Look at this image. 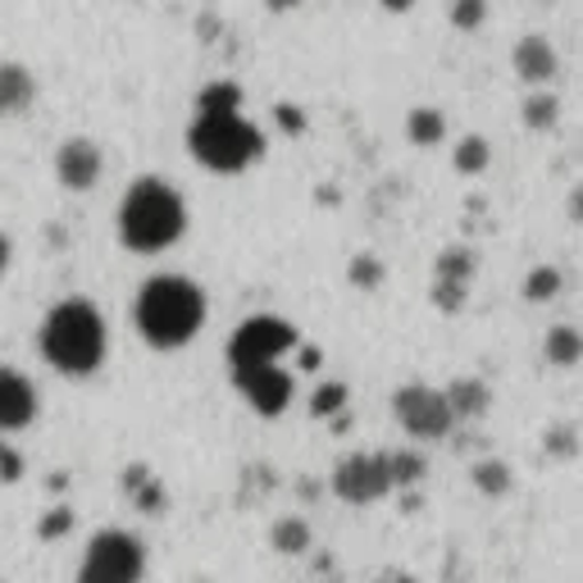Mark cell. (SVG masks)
<instances>
[{
	"label": "cell",
	"mask_w": 583,
	"mask_h": 583,
	"mask_svg": "<svg viewBox=\"0 0 583 583\" xmlns=\"http://www.w3.org/2000/svg\"><path fill=\"white\" fill-rule=\"evenodd\" d=\"M133 324L155 352H178L206 324V292L183 274H155L133 301Z\"/></svg>",
	"instance_id": "1"
},
{
	"label": "cell",
	"mask_w": 583,
	"mask_h": 583,
	"mask_svg": "<svg viewBox=\"0 0 583 583\" xmlns=\"http://www.w3.org/2000/svg\"><path fill=\"white\" fill-rule=\"evenodd\" d=\"M37 346H42L46 365H55L64 378H87L105 365V352H110L105 315L92 301L69 296L46 310L42 329H37Z\"/></svg>",
	"instance_id": "2"
},
{
	"label": "cell",
	"mask_w": 583,
	"mask_h": 583,
	"mask_svg": "<svg viewBox=\"0 0 583 583\" xmlns=\"http://www.w3.org/2000/svg\"><path fill=\"white\" fill-rule=\"evenodd\" d=\"M187 232V201L165 178H137L119 201V242L133 256H160Z\"/></svg>",
	"instance_id": "3"
},
{
	"label": "cell",
	"mask_w": 583,
	"mask_h": 583,
	"mask_svg": "<svg viewBox=\"0 0 583 583\" xmlns=\"http://www.w3.org/2000/svg\"><path fill=\"white\" fill-rule=\"evenodd\" d=\"M187 150H191V160L210 174H247L264 155V133L242 110L197 114L187 128Z\"/></svg>",
	"instance_id": "4"
},
{
	"label": "cell",
	"mask_w": 583,
	"mask_h": 583,
	"mask_svg": "<svg viewBox=\"0 0 583 583\" xmlns=\"http://www.w3.org/2000/svg\"><path fill=\"white\" fill-rule=\"evenodd\" d=\"M146 574V548L142 538L128 529H101L83 561H77V579L73 583H142Z\"/></svg>",
	"instance_id": "5"
},
{
	"label": "cell",
	"mask_w": 583,
	"mask_h": 583,
	"mask_svg": "<svg viewBox=\"0 0 583 583\" xmlns=\"http://www.w3.org/2000/svg\"><path fill=\"white\" fill-rule=\"evenodd\" d=\"M296 342H301V333L288 320H279V315H251V320L238 324V333L228 337V365L242 369V365L283 361Z\"/></svg>",
	"instance_id": "6"
},
{
	"label": "cell",
	"mask_w": 583,
	"mask_h": 583,
	"mask_svg": "<svg viewBox=\"0 0 583 583\" xmlns=\"http://www.w3.org/2000/svg\"><path fill=\"white\" fill-rule=\"evenodd\" d=\"M393 415H397L402 429L410 438H419V443L447 438L451 424H456V415H451V406L443 397V387H429V383H406V387H397V393H393Z\"/></svg>",
	"instance_id": "7"
},
{
	"label": "cell",
	"mask_w": 583,
	"mask_h": 583,
	"mask_svg": "<svg viewBox=\"0 0 583 583\" xmlns=\"http://www.w3.org/2000/svg\"><path fill=\"white\" fill-rule=\"evenodd\" d=\"M333 492L346 507H374L393 492V470H387V451H356L333 470Z\"/></svg>",
	"instance_id": "8"
},
{
	"label": "cell",
	"mask_w": 583,
	"mask_h": 583,
	"mask_svg": "<svg viewBox=\"0 0 583 583\" xmlns=\"http://www.w3.org/2000/svg\"><path fill=\"white\" fill-rule=\"evenodd\" d=\"M232 383H238V393L247 397V406L256 415H264V419H274V415H283L292 406V374L279 361L232 369Z\"/></svg>",
	"instance_id": "9"
},
{
	"label": "cell",
	"mask_w": 583,
	"mask_h": 583,
	"mask_svg": "<svg viewBox=\"0 0 583 583\" xmlns=\"http://www.w3.org/2000/svg\"><path fill=\"white\" fill-rule=\"evenodd\" d=\"M105 174V150L92 137H64L55 150V178L64 191H92Z\"/></svg>",
	"instance_id": "10"
},
{
	"label": "cell",
	"mask_w": 583,
	"mask_h": 583,
	"mask_svg": "<svg viewBox=\"0 0 583 583\" xmlns=\"http://www.w3.org/2000/svg\"><path fill=\"white\" fill-rule=\"evenodd\" d=\"M511 69L529 87H552L556 73H561V55L542 32H524L516 42V51H511Z\"/></svg>",
	"instance_id": "11"
},
{
	"label": "cell",
	"mask_w": 583,
	"mask_h": 583,
	"mask_svg": "<svg viewBox=\"0 0 583 583\" xmlns=\"http://www.w3.org/2000/svg\"><path fill=\"white\" fill-rule=\"evenodd\" d=\"M37 419V387L28 374L0 365V434H23Z\"/></svg>",
	"instance_id": "12"
},
{
	"label": "cell",
	"mask_w": 583,
	"mask_h": 583,
	"mask_svg": "<svg viewBox=\"0 0 583 583\" xmlns=\"http://www.w3.org/2000/svg\"><path fill=\"white\" fill-rule=\"evenodd\" d=\"M37 101V73L19 60H0V119L32 110Z\"/></svg>",
	"instance_id": "13"
},
{
	"label": "cell",
	"mask_w": 583,
	"mask_h": 583,
	"mask_svg": "<svg viewBox=\"0 0 583 583\" xmlns=\"http://www.w3.org/2000/svg\"><path fill=\"white\" fill-rule=\"evenodd\" d=\"M443 397H447L456 419H483L488 406H492V387L483 378H475V374H460V378H451L443 387Z\"/></svg>",
	"instance_id": "14"
},
{
	"label": "cell",
	"mask_w": 583,
	"mask_h": 583,
	"mask_svg": "<svg viewBox=\"0 0 583 583\" xmlns=\"http://www.w3.org/2000/svg\"><path fill=\"white\" fill-rule=\"evenodd\" d=\"M542 356H548V365H556V369H574L583 361V333L574 324L548 329V337H542Z\"/></svg>",
	"instance_id": "15"
},
{
	"label": "cell",
	"mask_w": 583,
	"mask_h": 583,
	"mask_svg": "<svg viewBox=\"0 0 583 583\" xmlns=\"http://www.w3.org/2000/svg\"><path fill=\"white\" fill-rule=\"evenodd\" d=\"M520 119H524L529 133H552L561 124V96L548 92V87H533L520 105Z\"/></svg>",
	"instance_id": "16"
},
{
	"label": "cell",
	"mask_w": 583,
	"mask_h": 583,
	"mask_svg": "<svg viewBox=\"0 0 583 583\" xmlns=\"http://www.w3.org/2000/svg\"><path fill=\"white\" fill-rule=\"evenodd\" d=\"M406 137L415 142V146H443L447 142V114L438 110V105H415L410 114H406Z\"/></svg>",
	"instance_id": "17"
},
{
	"label": "cell",
	"mask_w": 583,
	"mask_h": 583,
	"mask_svg": "<svg viewBox=\"0 0 583 583\" xmlns=\"http://www.w3.org/2000/svg\"><path fill=\"white\" fill-rule=\"evenodd\" d=\"M310 542H315V533H310V524L301 516H283V520H274V529H269V548L279 556H305Z\"/></svg>",
	"instance_id": "18"
},
{
	"label": "cell",
	"mask_w": 583,
	"mask_h": 583,
	"mask_svg": "<svg viewBox=\"0 0 583 583\" xmlns=\"http://www.w3.org/2000/svg\"><path fill=\"white\" fill-rule=\"evenodd\" d=\"M488 165H492V146H488V137L465 133V137L456 142V150H451V169H456L460 178H479Z\"/></svg>",
	"instance_id": "19"
},
{
	"label": "cell",
	"mask_w": 583,
	"mask_h": 583,
	"mask_svg": "<svg viewBox=\"0 0 583 583\" xmlns=\"http://www.w3.org/2000/svg\"><path fill=\"white\" fill-rule=\"evenodd\" d=\"M475 274H479V256H475V247H447V251H438V260H434V279L475 283Z\"/></svg>",
	"instance_id": "20"
},
{
	"label": "cell",
	"mask_w": 583,
	"mask_h": 583,
	"mask_svg": "<svg viewBox=\"0 0 583 583\" xmlns=\"http://www.w3.org/2000/svg\"><path fill=\"white\" fill-rule=\"evenodd\" d=\"M242 87L232 77H215L197 92V114H228V110H242Z\"/></svg>",
	"instance_id": "21"
},
{
	"label": "cell",
	"mask_w": 583,
	"mask_h": 583,
	"mask_svg": "<svg viewBox=\"0 0 583 583\" xmlns=\"http://www.w3.org/2000/svg\"><path fill=\"white\" fill-rule=\"evenodd\" d=\"M561 292H565V274H561L556 264H533L529 274H524V301H533V305H548Z\"/></svg>",
	"instance_id": "22"
},
{
	"label": "cell",
	"mask_w": 583,
	"mask_h": 583,
	"mask_svg": "<svg viewBox=\"0 0 583 583\" xmlns=\"http://www.w3.org/2000/svg\"><path fill=\"white\" fill-rule=\"evenodd\" d=\"M470 483H475L483 497H507V492L516 488V475H511L507 460H475Z\"/></svg>",
	"instance_id": "23"
},
{
	"label": "cell",
	"mask_w": 583,
	"mask_h": 583,
	"mask_svg": "<svg viewBox=\"0 0 583 583\" xmlns=\"http://www.w3.org/2000/svg\"><path fill=\"white\" fill-rule=\"evenodd\" d=\"M383 279H387V264L374 251H361V256H352V264H346V283L356 292H378Z\"/></svg>",
	"instance_id": "24"
},
{
	"label": "cell",
	"mask_w": 583,
	"mask_h": 583,
	"mask_svg": "<svg viewBox=\"0 0 583 583\" xmlns=\"http://www.w3.org/2000/svg\"><path fill=\"white\" fill-rule=\"evenodd\" d=\"M387 470H393V488H415L429 470V460H424L415 447H402V451H387Z\"/></svg>",
	"instance_id": "25"
},
{
	"label": "cell",
	"mask_w": 583,
	"mask_h": 583,
	"mask_svg": "<svg viewBox=\"0 0 583 583\" xmlns=\"http://www.w3.org/2000/svg\"><path fill=\"white\" fill-rule=\"evenodd\" d=\"M124 483H128L133 501H137V507H142L146 516H160V511H165V488L150 479V470H142V465H137V470H128Z\"/></svg>",
	"instance_id": "26"
},
{
	"label": "cell",
	"mask_w": 583,
	"mask_h": 583,
	"mask_svg": "<svg viewBox=\"0 0 583 583\" xmlns=\"http://www.w3.org/2000/svg\"><path fill=\"white\" fill-rule=\"evenodd\" d=\"M346 397H352V393H346V383H320L315 393H310V415H315V419L337 415L346 406Z\"/></svg>",
	"instance_id": "27"
},
{
	"label": "cell",
	"mask_w": 583,
	"mask_h": 583,
	"mask_svg": "<svg viewBox=\"0 0 583 583\" xmlns=\"http://www.w3.org/2000/svg\"><path fill=\"white\" fill-rule=\"evenodd\" d=\"M488 23V0H451V28L456 32H479Z\"/></svg>",
	"instance_id": "28"
},
{
	"label": "cell",
	"mask_w": 583,
	"mask_h": 583,
	"mask_svg": "<svg viewBox=\"0 0 583 583\" xmlns=\"http://www.w3.org/2000/svg\"><path fill=\"white\" fill-rule=\"evenodd\" d=\"M465 301H470V283L434 279V305H438V310H447V315H456V310H465Z\"/></svg>",
	"instance_id": "29"
},
{
	"label": "cell",
	"mask_w": 583,
	"mask_h": 583,
	"mask_svg": "<svg viewBox=\"0 0 583 583\" xmlns=\"http://www.w3.org/2000/svg\"><path fill=\"white\" fill-rule=\"evenodd\" d=\"M274 124H279L288 137H301V133H305V110H301V105L279 101V105H274Z\"/></svg>",
	"instance_id": "30"
},
{
	"label": "cell",
	"mask_w": 583,
	"mask_h": 583,
	"mask_svg": "<svg viewBox=\"0 0 583 583\" xmlns=\"http://www.w3.org/2000/svg\"><path fill=\"white\" fill-rule=\"evenodd\" d=\"M73 529V511L69 507H60V511H51L42 524H37V533H42V538H64Z\"/></svg>",
	"instance_id": "31"
},
{
	"label": "cell",
	"mask_w": 583,
	"mask_h": 583,
	"mask_svg": "<svg viewBox=\"0 0 583 583\" xmlns=\"http://www.w3.org/2000/svg\"><path fill=\"white\" fill-rule=\"evenodd\" d=\"M19 475H23V456L6 447V451H0V483H14Z\"/></svg>",
	"instance_id": "32"
},
{
	"label": "cell",
	"mask_w": 583,
	"mask_h": 583,
	"mask_svg": "<svg viewBox=\"0 0 583 583\" xmlns=\"http://www.w3.org/2000/svg\"><path fill=\"white\" fill-rule=\"evenodd\" d=\"M565 215H570V223H579V228H583V183H574V187H570V197H565Z\"/></svg>",
	"instance_id": "33"
},
{
	"label": "cell",
	"mask_w": 583,
	"mask_h": 583,
	"mask_svg": "<svg viewBox=\"0 0 583 583\" xmlns=\"http://www.w3.org/2000/svg\"><path fill=\"white\" fill-rule=\"evenodd\" d=\"M292 352H296V365H301V369H320V361H324L320 346H301V342H296Z\"/></svg>",
	"instance_id": "34"
},
{
	"label": "cell",
	"mask_w": 583,
	"mask_h": 583,
	"mask_svg": "<svg viewBox=\"0 0 583 583\" xmlns=\"http://www.w3.org/2000/svg\"><path fill=\"white\" fill-rule=\"evenodd\" d=\"M548 447H552V451H561V456H574V447H579V443H570V429H552V434H548Z\"/></svg>",
	"instance_id": "35"
},
{
	"label": "cell",
	"mask_w": 583,
	"mask_h": 583,
	"mask_svg": "<svg viewBox=\"0 0 583 583\" xmlns=\"http://www.w3.org/2000/svg\"><path fill=\"white\" fill-rule=\"evenodd\" d=\"M378 6H383L387 14H410V10L419 6V0H378Z\"/></svg>",
	"instance_id": "36"
},
{
	"label": "cell",
	"mask_w": 583,
	"mask_h": 583,
	"mask_svg": "<svg viewBox=\"0 0 583 583\" xmlns=\"http://www.w3.org/2000/svg\"><path fill=\"white\" fill-rule=\"evenodd\" d=\"M269 6V14H292V10H301V0H264Z\"/></svg>",
	"instance_id": "37"
},
{
	"label": "cell",
	"mask_w": 583,
	"mask_h": 583,
	"mask_svg": "<svg viewBox=\"0 0 583 583\" xmlns=\"http://www.w3.org/2000/svg\"><path fill=\"white\" fill-rule=\"evenodd\" d=\"M10 256H14V247H10V238H6V232H0V274H6V269H10Z\"/></svg>",
	"instance_id": "38"
},
{
	"label": "cell",
	"mask_w": 583,
	"mask_h": 583,
	"mask_svg": "<svg viewBox=\"0 0 583 583\" xmlns=\"http://www.w3.org/2000/svg\"><path fill=\"white\" fill-rule=\"evenodd\" d=\"M197 583H210V579H197Z\"/></svg>",
	"instance_id": "39"
},
{
	"label": "cell",
	"mask_w": 583,
	"mask_h": 583,
	"mask_svg": "<svg viewBox=\"0 0 583 583\" xmlns=\"http://www.w3.org/2000/svg\"><path fill=\"white\" fill-rule=\"evenodd\" d=\"M0 451H6V443H0Z\"/></svg>",
	"instance_id": "40"
}]
</instances>
